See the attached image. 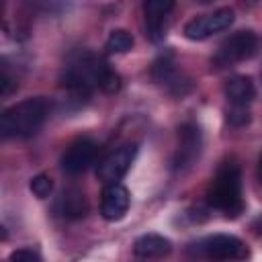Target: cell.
<instances>
[{
    "mask_svg": "<svg viewBox=\"0 0 262 262\" xmlns=\"http://www.w3.org/2000/svg\"><path fill=\"white\" fill-rule=\"evenodd\" d=\"M47 100L43 96H33L25 98L12 106H8L0 115V135L4 139L10 137H31L35 135L45 117H47Z\"/></svg>",
    "mask_w": 262,
    "mask_h": 262,
    "instance_id": "obj_1",
    "label": "cell"
},
{
    "mask_svg": "<svg viewBox=\"0 0 262 262\" xmlns=\"http://www.w3.org/2000/svg\"><path fill=\"white\" fill-rule=\"evenodd\" d=\"M207 203L227 217H237L244 211L242 199V172L231 160L223 162L207 190Z\"/></svg>",
    "mask_w": 262,
    "mask_h": 262,
    "instance_id": "obj_2",
    "label": "cell"
},
{
    "mask_svg": "<svg viewBox=\"0 0 262 262\" xmlns=\"http://www.w3.org/2000/svg\"><path fill=\"white\" fill-rule=\"evenodd\" d=\"M196 254L209 262H231L248 258V246L229 233H213L201 239L196 246Z\"/></svg>",
    "mask_w": 262,
    "mask_h": 262,
    "instance_id": "obj_3",
    "label": "cell"
},
{
    "mask_svg": "<svg viewBox=\"0 0 262 262\" xmlns=\"http://www.w3.org/2000/svg\"><path fill=\"white\" fill-rule=\"evenodd\" d=\"M256 51H258V35L254 31H237L221 43L213 61L219 68H223V66L235 63V61L250 59Z\"/></svg>",
    "mask_w": 262,
    "mask_h": 262,
    "instance_id": "obj_4",
    "label": "cell"
},
{
    "mask_svg": "<svg viewBox=\"0 0 262 262\" xmlns=\"http://www.w3.org/2000/svg\"><path fill=\"white\" fill-rule=\"evenodd\" d=\"M233 18H235V14H233L231 8H217L211 14H201V16L190 18L184 25L182 33L190 41H203V39H207V37H211L219 31L229 29Z\"/></svg>",
    "mask_w": 262,
    "mask_h": 262,
    "instance_id": "obj_5",
    "label": "cell"
},
{
    "mask_svg": "<svg viewBox=\"0 0 262 262\" xmlns=\"http://www.w3.org/2000/svg\"><path fill=\"white\" fill-rule=\"evenodd\" d=\"M135 156H137V145L135 143H125V145L117 147L115 151H111L108 156H104L100 160V164L96 168L98 180H102L104 184L119 182L129 172Z\"/></svg>",
    "mask_w": 262,
    "mask_h": 262,
    "instance_id": "obj_6",
    "label": "cell"
},
{
    "mask_svg": "<svg viewBox=\"0 0 262 262\" xmlns=\"http://www.w3.org/2000/svg\"><path fill=\"white\" fill-rule=\"evenodd\" d=\"M201 147H203V135H201L199 125H194V123H182L178 127V149H176V156L172 160L174 170L176 172L188 170L199 160Z\"/></svg>",
    "mask_w": 262,
    "mask_h": 262,
    "instance_id": "obj_7",
    "label": "cell"
},
{
    "mask_svg": "<svg viewBox=\"0 0 262 262\" xmlns=\"http://www.w3.org/2000/svg\"><path fill=\"white\" fill-rule=\"evenodd\" d=\"M96 154H98V145L88 139V137H82V139H76L61 156V168L66 174H80L84 172L94 160H96Z\"/></svg>",
    "mask_w": 262,
    "mask_h": 262,
    "instance_id": "obj_8",
    "label": "cell"
},
{
    "mask_svg": "<svg viewBox=\"0 0 262 262\" xmlns=\"http://www.w3.org/2000/svg\"><path fill=\"white\" fill-rule=\"evenodd\" d=\"M129 203H131V196L123 184H119V182L106 184L102 190V196H100V215L106 221H119L125 217Z\"/></svg>",
    "mask_w": 262,
    "mask_h": 262,
    "instance_id": "obj_9",
    "label": "cell"
},
{
    "mask_svg": "<svg viewBox=\"0 0 262 262\" xmlns=\"http://www.w3.org/2000/svg\"><path fill=\"white\" fill-rule=\"evenodd\" d=\"M172 252V242L160 233H143L133 244V254L137 258H164Z\"/></svg>",
    "mask_w": 262,
    "mask_h": 262,
    "instance_id": "obj_10",
    "label": "cell"
},
{
    "mask_svg": "<svg viewBox=\"0 0 262 262\" xmlns=\"http://www.w3.org/2000/svg\"><path fill=\"white\" fill-rule=\"evenodd\" d=\"M55 211L63 219H82L88 213V201L82 190L78 188H68L61 192V196L55 203Z\"/></svg>",
    "mask_w": 262,
    "mask_h": 262,
    "instance_id": "obj_11",
    "label": "cell"
},
{
    "mask_svg": "<svg viewBox=\"0 0 262 262\" xmlns=\"http://www.w3.org/2000/svg\"><path fill=\"white\" fill-rule=\"evenodd\" d=\"M225 96L231 104H239V106H248L254 96H256V88L250 76H231L225 82Z\"/></svg>",
    "mask_w": 262,
    "mask_h": 262,
    "instance_id": "obj_12",
    "label": "cell"
},
{
    "mask_svg": "<svg viewBox=\"0 0 262 262\" xmlns=\"http://www.w3.org/2000/svg\"><path fill=\"white\" fill-rule=\"evenodd\" d=\"M135 39L127 29H115L111 31L108 39H106V51L111 53H127L133 47Z\"/></svg>",
    "mask_w": 262,
    "mask_h": 262,
    "instance_id": "obj_13",
    "label": "cell"
},
{
    "mask_svg": "<svg viewBox=\"0 0 262 262\" xmlns=\"http://www.w3.org/2000/svg\"><path fill=\"white\" fill-rule=\"evenodd\" d=\"M145 35L151 43H160L166 35V16L145 14Z\"/></svg>",
    "mask_w": 262,
    "mask_h": 262,
    "instance_id": "obj_14",
    "label": "cell"
},
{
    "mask_svg": "<svg viewBox=\"0 0 262 262\" xmlns=\"http://www.w3.org/2000/svg\"><path fill=\"white\" fill-rule=\"evenodd\" d=\"M29 188L37 199H47L51 194V190H53V180H51L49 174H37V176L31 178Z\"/></svg>",
    "mask_w": 262,
    "mask_h": 262,
    "instance_id": "obj_15",
    "label": "cell"
},
{
    "mask_svg": "<svg viewBox=\"0 0 262 262\" xmlns=\"http://www.w3.org/2000/svg\"><path fill=\"white\" fill-rule=\"evenodd\" d=\"M225 119H227V123L229 125H233V127H244V125H248L250 123V111H248V106H239V104H231V106H227L225 108Z\"/></svg>",
    "mask_w": 262,
    "mask_h": 262,
    "instance_id": "obj_16",
    "label": "cell"
},
{
    "mask_svg": "<svg viewBox=\"0 0 262 262\" xmlns=\"http://www.w3.org/2000/svg\"><path fill=\"white\" fill-rule=\"evenodd\" d=\"M98 88H100L102 92H106V94L119 92V88H121V76H119L115 70L108 68V70L102 74V78H100V82H98Z\"/></svg>",
    "mask_w": 262,
    "mask_h": 262,
    "instance_id": "obj_17",
    "label": "cell"
},
{
    "mask_svg": "<svg viewBox=\"0 0 262 262\" xmlns=\"http://www.w3.org/2000/svg\"><path fill=\"white\" fill-rule=\"evenodd\" d=\"M172 8H174V4L172 2H164V0H147L143 4L145 14H154V16H166Z\"/></svg>",
    "mask_w": 262,
    "mask_h": 262,
    "instance_id": "obj_18",
    "label": "cell"
},
{
    "mask_svg": "<svg viewBox=\"0 0 262 262\" xmlns=\"http://www.w3.org/2000/svg\"><path fill=\"white\" fill-rule=\"evenodd\" d=\"M8 262H41V256L33 250L23 248V250H14L8 258Z\"/></svg>",
    "mask_w": 262,
    "mask_h": 262,
    "instance_id": "obj_19",
    "label": "cell"
},
{
    "mask_svg": "<svg viewBox=\"0 0 262 262\" xmlns=\"http://www.w3.org/2000/svg\"><path fill=\"white\" fill-rule=\"evenodd\" d=\"M14 86H16V84L12 82V78L4 72V74L0 76V94H2V96H8V94L14 90Z\"/></svg>",
    "mask_w": 262,
    "mask_h": 262,
    "instance_id": "obj_20",
    "label": "cell"
},
{
    "mask_svg": "<svg viewBox=\"0 0 262 262\" xmlns=\"http://www.w3.org/2000/svg\"><path fill=\"white\" fill-rule=\"evenodd\" d=\"M258 176H260V180H262V158H260V162H258Z\"/></svg>",
    "mask_w": 262,
    "mask_h": 262,
    "instance_id": "obj_21",
    "label": "cell"
}]
</instances>
